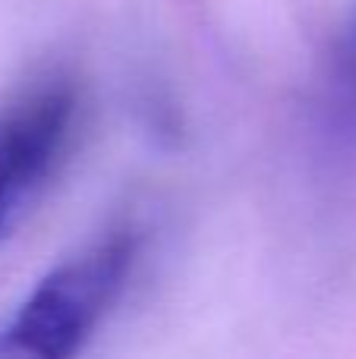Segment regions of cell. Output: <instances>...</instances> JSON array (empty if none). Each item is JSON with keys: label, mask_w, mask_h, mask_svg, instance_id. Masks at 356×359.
<instances>
[{"label": "cell", "mask_w": 356, "mask_h": 359, "mask_svg": "<svg viewBox=\"0 0 356 359\" xmlns=\"http://www.w3.org/2000/svg\"><path fill=\"white\" fill-rule=\"evenodd\" d=\"M82 98L63 76L35 82L0 107V240L73 149Z\"/></svg>", "instance_id": "7a4b0ae2"}, {"label": "cell", "mask_w": 356, "mask_h": 359, "mask_svg": "<svg viewBox=\"0 0 356 359\" xmlns=\"http://www.w3.org/2000/svg\"><path fill=\"white\" fill-rule=\"evenodd\" d=\"M315 133L338 158H356V4L344 16L315 88Z\"/></svg>", "instance_id": "3957f363"}, {"label": "cell", "mask_w": 356, "mask_h": 359, "mask_svg": "<svg viewBox=\"0 0 356 359\" xmlns=\"http://www.w3.org/2000/svg\"><path fill=\"white\" fill-rule=\"evenodd\" d=\"M139 259L136 233H114L54 265L0 325V356H76L120 299Z\"/></svg>", "instance_id": "6da1fadb"}]
</instances>
